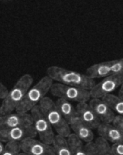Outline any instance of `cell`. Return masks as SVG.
<instances>
[{
  "instance_id": "obj_1",
  "label": "cell",
  "mask_w": 123,
  "mask_h": 155,
  "mask_svg": "<svg viewBox=\"0 0 123 155\" xmlns=\"http://www.w3.org/2000/svg\"><path fill=\"white\" fill-rule=\"evenodd\" d=\"M46 73L53 81L87 90H91L96 84L94 79L86 74L57 65L49 67Z\"/></svg>"
},
{
  "instance_id": "obj_2",
  "label": "cell",
  "mask_w": 123,
  "mask_h": 155,
  "mask_svg": "<svg viewBox=\"0 0 123 155\" xmlns=\"http://www.w3.org/2000/svg\"><path fill=\"white\" fill-rule=\"evenodd\" d=\"M33 79L30 74L22 76L16 82L13 87L8 91L7 96L2 99L1 105V114H5L15 111L23 100L25 94L31 87Z\"/></svg>"
},
{
  "instance_id": "obj_3",
  "label": "cell",
  "mask_w": 123,
  "mask_h": 155,
  "mask_svg": "<svg viewBox=\"0 0 123 155\" xmlns=\"http://www.w3.org/2000/svg\"><path fill=\"white\" fill-rule=\"evenodd\" d=\"M54 81L47 75L43 77L33 87H30L23 100L16 109V112L26 113L39 105L41 100L51 90Z\"/></svg>"
},
{
  "instance_id": "obj_4",
  "label": "cell",
  "mask_w": 123,
  "mask_h": 155,
  "mask_svg": "<svg viewBox=\"0 0 123 155\" xmlns=\"http://www.w3.org/2000/svg\"><path fill=\"white\" fill-rule=\"evenodd\" d=\"M39 106L58 135L66 138L71 133L69 124L60 113L55 102L52 99L45 96L39 102Z\"/></svg>"
},
{
  "instance_id": "obj_5",
  "label": "cell",
  "mask_w": 123,
  "mask_h": 155,
  "mask_svg": "<svg viewBox=\"0 0 123 155\" xmlns=\"http://www.w3.org/2000/svg\"><path fill=\"white\" fill-rule=\"evenodd\" d=\"M50 92L53 96L69 102H87L91 98L89 90L58 82L52 84Z\"/></svg>"
},
{
  "instance_id": "obj_6",
  "label": "cell",
  "mask_w": 123,
  "mask_h": 155,
  "mask_svg": "<svg viewBox=\"0 0 123 155\" xmlns=\"http://www.w3.org/2000/svg\"><path fill=\"white\" fill-rule=\"evenodd\" d=\"M30 114L33 119V126L40 140L52 145L55 135L52 127L41 111L39 105L30 111Z\"/></svg>"
},
{
  "instance_id": "obj_7",
  "label": "cell",
  "mask_w": 123,
  "mask_h": 155,
  "mask_svg": "<svg viewBox=\"0 0 123 155\" xmlns=\"http://www.w3.org/2000/svg\"><path fill=\"white\" fill-rule=\"evenodd\" d=\"M120 73H123V58L93 64L86 71V74L93 79Z\"/></svg>"
},
{
  "instance_id": "obj_8",
  "label": "cell",
  "mask_w": 123,
  "mask_h": 155,
  "mask_svg": "<svg viewBox=\"0 0 123 155\" xmlns=\"http://www.w3.org/2000/svg\"><path fill=\"white\" fill-rule=\"evenodd\" d=\"M123 82V73L113 74L103 78L98 84L89 90L91 98L102 99L107 94H112Z\"/></svg>"
},
{
  "instance_id": "obj_9",
  "label": "cell",
  "mask_w": 123,
  "mask_h": 155,
  "mask_svg": "<svg viewBox=\"0 0 123 155\" xmlns=\"http://www.w3.org/2000/svg\"><path fill=\"white\" fill-rule=\"evenodd\" d=\"M36 136L37 134L33 125L0 130V140L5 143H20L25 139L35 137Z\"/></svg>"
},
{
  "instance_id": "obj_10",
  "label": "cell",
  "mask_w": 123,
  "mask_h": 155,
  "mask_svg": "<svg viewBox=\"0 0 123 155\" xmlns=\"http://www.w3.org/2000/svg\"><path fill=\"white\" fill-rule=\"evenodd\" d=\"M21 152L29 155H55L52 145H49L34 137L27 138L20 142Z\"/></svg>"
},
{
  "instance_id": "obj_11",
  "label": "cell",
  "mask_w": 123,
  "mask_h": 155,
  "mask_svg": "<svg viewBox=\"0 0 123 155\" xmlns=\"http://www.w3.org/2000/svg\"><path fill=\"white\" fill-rule=\"evenodd\" d=\"M30 125H33V119L28 113L16 112L0 115V130Z\"/></svg>"
},
{
  "instance_id": "obj_12",
  "label": "cell",
  "mask_w": 123,
  "mask_h": 155,
  "mask_svg": "<svg viewBox=\"0 0 123 155\" xmlns=\"http://www.w3.org/2000/svg\"><path fill=\"white\" fill-rule=\"evenodd\" d=\"M88 104L101 123H112L115 112L102 99L90 98Z\"/></svg>"
},
{
  "instance_id": "obj_13",
  "label": "cell",
  "mask_w": 123,
  "mask_h": 155,
  "mask_svg": "<svg viewBox=\"0 0 123 155\" xmlns=\"http://www.w3.org/2000/svg\"><path fill=\"white\" fill-rule=\"evenodd\" d=\"M76 110L80 120L91 129H96L101 123L88 102L78 103Z\"/></svg>"
},
{
  "instance_id": "obj_14",
  "label": "cell",
  "mask_w": 123,
  "mask_h": 155,
  "mask_svg": "<svg viewBox=\"0 0 123 155\" xmlns=\"http://www.w3.org/2000/svg\"><path fill=\"white\" fill-rule=\"evenodd\" d=\"M97 129L99 137L114 143H123V133L112 123H101Z\"/></svg>"
},
{
  "instance_id": "obj_15",
  "label": "cell",
  "mask_w": 123,
  "mask_h": 155,
  "mask_svg": "<svg viewBox=\"0 0 123 155\" xmlns=\"http://www.w3.org/2000/svg\"><path fill=\"white\" fill-rule=\"evenodd\" d=\"M69 125L71 130L81 140L86 143L93 142L94 134L92 129L82 122L78 117L71 122Z\"/></svg>"
},
{
  "instance_id": "obj_16",
  "label": "cell",
  "mask_w": 123,
  "mask_h": 155,
  "mask_svg": "<svg viewBox=\"0 0 123 155\" xmlns=\"http://www.w3.org/2000/svg\"><path fill=\"white\" fill-rule=\"evenodd\" d=\"M55 102L58 111L68 124L78 117L76 108H75L69 101L58 98Z\"/></svg>"
},
{
  "instance_id": "obj_17",
  "label": "cell",
  "mask_w": 123,
  "mask_h": 155,
  "mask_svg": "<svg viewBox=\"0 0 123 155\" xmlns=\"http://www.w3.org/2000/svg\"><path fill=\"white\" fill-rule=\"evenodd\" d=\"M52 146L55 155H72L66 137L55 135Z\"/></svg>"
},
{
  "instance_id": "obj_18",
  "label": "cell",
  "mask_w": 123,
  "mask_h": 155,
  "mask_svg": "<svg viewBox=\"0 0 123 155\" xmlns=\"http://www.w3.org/2000/svg\"><path fill=\"white\" fill-rule=\"evenodd\" d=\"M66 139L72 155H87L83 141L74 133H71Z\"/></svg>"
},
{
  "instance_id": "obj_19",
  "label": "cell",
  "mask_w": 123,
  "mask_h": 155,
  "mask_svg": "<svg viewBox=\"0 0 123 155\" xmlns=\"http://www.w3.org/2000/svg\"><path fill=\"white\" fill-rule=\"evenodd\" d=\"M102 99L106 102L111 109L118 113V115L123 116V99L118 96L112 94H107L103 97Z\"/></svg>"
},
{
  "instance_id": "obj_20",
  "label": "cell",
  "mask_w": 123,
  "mask_h": 155,
  "mask_svg": "<svg viewBox=\"0 0 123 155\" xmlns=\"http://www.w3.org/2000/svg\"><path fill=\"white\" fill-rule=\"evenodd\" d=\"M94 143L98 155H114L111 150V145L103 138L99 136Z\"/></svg>"
},
{
  "instance_id": "obj_21",
  "label": "cell",
  "mask_w": 123,
  "mask_h": 155,
  "mask_svg": "<svg viewBox=\"0 0 123 155\" xmlns=\"http://www.w3.org/2000/svg\"><path fill=\"white\" fill-rule=\"evenodd\" d=\"M21 152L19 142H8L4 147V151L0 155H18Z\"/></svg>"
},
{
  "instance_id": "obj_22",
  "label": "cell",
  "mask_w": 123,
  "mask_h": 155,
  "mask_svg": "<svg viewBox=\"0 0 123 155\" xmlns=\"http://www.w3.org/2000/svg\"><path fill=\"white\" fill-rule=\"evenodd\" d=\"M112 124L123 133V116L115 115Z\"/></svg>"
},
{
  "instance_id": "obj_23",
  "label": "cell",
  "mask_w": 123,
  "mask_h": 155,
  "mask_svg": "<svg viewBox=\"0 0 123 155\" xmlns=\"http://www.w3.org/2000/svg\"><path fill=\"white\" fill-rule=\"evenodd\" d=\"M111 150L114 155H123V143L113 144Z\"/></svg>"
},
{
  "instance_id": "obj_24",
  "label": "cell",
  "mask_w": 123,
  "mask_h": 155,
  "mask_svg": "<svg viewBox=\"0 0 123 155\" xmlns=\"http://www.w3.org/2000/svg\"><path fill=\"white\" fill-rule=\"evenodd\" d=\"M84 147L87 155H98L94 142L87 143Z\"/></svg>"
},
{
  "instance_id": "obj_25",
  "label": "cell",
  "mask_w": 123,
  "mask_h": 155,
  "mask_svg": "<svg viewBox=\"0 0 123 155\" xmlns=\"http://www.w3.org/2000/svg\"><path fill=\"white\" fill-rule=\"evenodd\" d=\"M8 90L7 88L0 81V99H3L7 96Z\"/></svg>"
},
{
  "instance_id": "obj_26",
  "label": "cell",
  "mask_w": 123,
  "mask_h": 155,
  "mask_svg": "<svg viewBox=\"0 0 123 155\" xmlns=\"http://www.w3.org/2000/svg\"><path fill=\"white\" fill-rule=\"evenodd\" d=\"M120 87H120V89H119V92H118V96L120 98L123 99V82H122V84H121V85Z\"/></svg>"
},
{
  "instance_id": "obj_27",
  "label": "cell",
  "mask_w": 123,
  "mask_h": 155,
  "mask_svg": "<svg viewBox=\"0 0 123 155\" xmlns=\"http://www.w3.org/2000/svg\"><path fill=\"white\" fill-rule=\"evenodd\" d=\"M4 145L2 143V142L1 140H0V154L2 153V151H4Z\"/></svg>"
},
{
  "instance_id": "obj_28",
  "label": "cell",
  "mask_w": 123,
  "mask_h": 155,
  "mask_svg": "<svg viewBox=\"0 0 123 155\" xmlns=\"http://www.w3.org/2000/svg\"><path fill=\"white\" fill-rule=\"evenodd\" d=\"M18 155H29V154H25V153H23V152H20Z\"/></svg>"
},
{
  "instance_id": "obj_29",
  "label": "cell",
  "mask_w": 123,
  "mask_h": 155,
  "mask_svg": "<svg viewBox=\"0 0 123 155\" xmlns=\"http://www.w3.org/2000/svg\"><path fill=\"white\" fill-rule=\"evenodd\" d=\"M0 115H1V105H0Z\"/></svg>"
}]
</instances>
